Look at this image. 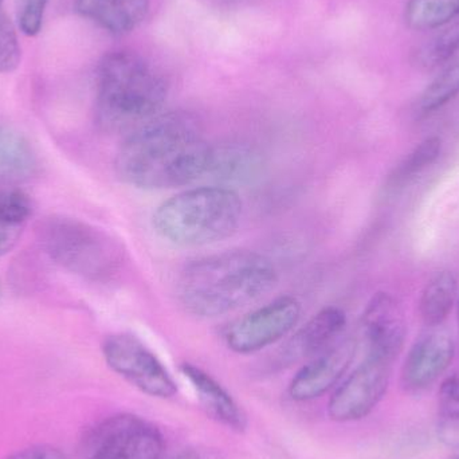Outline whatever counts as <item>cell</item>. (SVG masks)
<instances>
[{"instance_id": "13", "label": "cell", "mask_w": 459, "mask_h": 459, "mask_svg": "<svg viewBox=\"0 0 459 459\" xmlns=\"http://www.w3.org/2000/svg\"><path fill=\"white\" fill-rule=\"evenodd\" d=\"M347 326L344 310L326 307L313 316L286 344L282 360L286 363L316 358L337 342Z\"/></svg>"}, {"instance_id": "19", "label": "cell", "mask_w": 459, "mask_h": 459, "mask_svg": "<svg viewBox=\"0 0 459 459\" xmlns=\"http://www.w3.org/2000/svg\"><path fill=\"white\" fill-rule=\"evenodd\" d=\"M442 152V139L430 136L415 145L388 175L385 190L390 193L403 190L417 180L426 169H430Z\"/></svg>"}, {"instance_id": "7", "label": "cell", "mask_w": 459, "mask_h": 459, "mask_svg": "<svg viewBox=\"0 0 459 459\" xmlns=\"http://www.w3.org/2000/svg\"><path fill=\"white\" fill-rule=\"evenodd\" d=\"M102 355L112 371L142 393L160 399L172 398L178 393L177 383L163 363L134 334L107 337L102 344Z\"/></svg>"}, {"instance_id": "30", "label": "cell", "mask_w": 459, "mask_h": 459, "mask_svg": "<svg viewBox=\"0 0 459 459\" xmlns=\"http://www.w3.org/2000/svg\"><path fill=\"white\" fill-rule=\"evenodd\" d=\"M171 459H212L204 453L198 452V450H188V452L182 453L177 457Z\"/></svg>"}, {"instance_id": "16", "label": "cell", "mask_w": 459, "mask_h": 459, "mask_svg": "<svg viewBox=\"0 0 459 459\" xmlns=\"http://www.w3.org/2000/svg\"><path fill=\"white\" fill-rule=\"evenodd\" d=\"M264 160L261 153L247 144L230 143L212 147L209 172L222 182L245 183L258 177Z\"/></svg>"}, {"instance_id": "11", "label": "cell", "mask_w": 459, "mask_h": 459, "mask_svg": "<svg viewBox=\"0 0 459 459\" xmlns=\"http://www.w3.org/2000/svg\"><path fill=\"white\" fill-rule=\"evenodd\" d=\"M352 339L340 340L313 358L291 380L289 394L297 402L313 401L334 387L355 358Z\"/></svg>"}, {"instance_id": "12", "label": "cell", "mask_w": 459, "mask_h": 459, "mask_svg": "<svg viewBox=\"0 0 459 459\" xmlns=\"http://www.w3.org/2000/svg\"><path fill=\"white\" fill-rule=\"evenodd\" d=\"M455 345L444 331L422 334L412 345L402 369V383L412 393L433 385L449 368L455 359Z\"/></svg>"}, {"instance_id": "15", "label": "cell", "mask_w": 459, "mask_h": 459, "mask_svg": "<svg viewBox=\"0 0 459 459\" xmlns=\"http://www.w3.org/2000/svg\"><path fill=\"white\" fill-rule=\"evenodd\" d=\"M180 371L195 388L198 398L210 415L232 430H245L247 420L242 409L214 377L190 363L182 364Z\"/></svg>"}, {"instance_id": "25", "label": "cell", "mask_w": 459, "mask_h": 459, "mask_svg": "<svg viewBox=\"0 0 459 459\" xmlns=\"http://www.w3.org/2000/svg\"><path fill=\"white\" fill-rule=\"evenodd\" d=\"M48 0H15L16 21L27 37L39 34Z\"/></svg>"}, {"instance_id": "2", "label": "cell", "mask_w": 459, "mask_h": 459, "mask_svg": "<svg viewBox=\"0 0 459 459\" xmlns=\"http://www.w3.org/2000/svg\"><path fill=\"white\" fill-rule=\"evenodd\" d=\"M277 281V270L267 256L238 248L186 264L178 280V297L191 315L212 318L255 301Z\"/></svg>"}, {"instance_id": "34", "label": "cell", "mask_w": 459, "mask_h": 459, "mask_svg": "<svg viewBox=\"0 0 459 459\" xmlns=\"http://www.w3.org/2000/svg\"><path fill=\"white\" fill-rule=\"evenodd\" d=\"M3 0H0V5H2Z\"/></svg>"}, {"instance_id": "28", "label": "cell", "mask_w": 459, "mask_h": 459, "mask_svg": "<svg viewBox=\"0 0 459 459\" xmlns=\"http://www.w3.org/2000/svg\"><path fill=\"white\" fill-rule=\"evenodd\" d=\"M438 438L449 447H459V418H442L438 425Z\"/></svg>"}, {"instance_id": "22", "label": "cell", "mask_w": 459, "mask_h": 459, "mask_svg": "<svg viewBox=\"0 0 459 459\" xmlns=\"http://www.w3.org/2000/svg\"><path fill=\"white\" fill-rule=\"evenodd\" d=\"M458 50L459 18L438 29V32L418 51L417 62L426 69H436L449 64Z\"/></svg>"}, {"instance_id": "18", "label": "cell", "mask_w": 459, "mask_h": 459, "mask_svg": "<svg viewBox=\"0 0 459 459\" xmlns=\"http://www.w3.org/2000/svg\"><path fill=\"white\" fill-rule=\"evenodd\" d=\"M457 277L449 270L437 273L423 289L420 313L429 328L441 325L452 312L457 299Z\"/></svg>"}, {"instance_id": "32", "label": "cell", "mask_w": 459, "mask_h": 459, "mask_svg": "<svg viewBox=\"0 0 459 459\" xmlns=\"http://www.w3.org/2000/svg\"><path fill=\"white\" fill-rule=\"evenodd\" d=\"M458 328H459V301H458Z\"/></svg>"}, {"instance_id": "31", "label": "cell", "mask_w": 459, "mask_h": 459, "mask_svg": "<svg viewBox=\"0 0 459 459\" xmlns=\"http://www.w3.org/2000/svg\"><path fill=\"white\" fill-rule=\"evenodd\" d=\"M3 288H2V281H0V299H2Z\"/></svg>"}, {"instance_id": "1", "label": "cell", "mask_w": 459, "mask_h": 459, "mask_svg": "<svg viewBox=\"0 0 459 459\" xmlns=\"http://www.w3.org/2000/svg\"><path fill=\"white\" fill-rule=\"evenodd\" d=\"M212 145L201 121L185 110L163 113L132 131L116 156L126 185L166 190L195 182L209 172Z\"/></svg>"}, {"instance_id": "14", "label": "cell", "mask_w": 459, "mask_h": 459, "mask_svg": "<svg viewBox=\"0 0 459 459\" xmlns=\"http://www.w3.org/2000/svg\"><path fill=\"white\" fill-rule=\"evenodd\" d=\"M75 7L108 32L126 34L144 21L150 0H75Z\"/></svg>"}, {"instance_id": "6", "label": "cell", "mask_w": 459, "mask_h": 459, "mask_svg": "<svg viewBox=\"0 0 459 459\" xmlns=\"http://www.w3.org/2000/svg\"><path fill=\"white\" fill-rule=\"evenodd\" d=\"M164 441L160 431L134 415H116L89 434L86 459H160Z\"/></svg>"}, {"instance_id": "33", "label": "cell", "mask_w": 459, "mask_h": 459, "mask_svg": "<svg viewBox=\"0 0 459 459\" xmlns=\"http://www.w3.org/2000/svg\"><path fill=\"white\" fill-rule=\"evenodd\" d=\"M450 459H459V455H455V457H453V458H450Z\"/></svg>"}, {"instance_id": "23", "label": "cell", "mask_w": 459, "mask_h": 459, "mask_svg": "<svg viewBox=\"0 0 459 459\" xmlns=\"http://www.w3.org/2000/svg\"><path fill=\"white\" fill-rule=\"evenodd\" d=\"M0 186V214L8 220L26 226L32 214V204L30 196L21 188L13 186Z\"/></svg>"}, {"instance_id": "17", "label": "cell", "mask_w": 459, "mask_h": 459, "mask_svg": "<svg viewBox=\"0 0 459 459\" xmlns=\"http://www.w3.org/2000/svg\"><path fill=\"white\" fill-rule=\"evenodd\" d=\"M37 169V155L29 140L0 121V182H23L34 177Z\"/></svg>"}, {"instance_id": "4", "label": "cell", "mask_w": 459, "mask_h": 459, "mask_svg": "<svg viewBox=\"0 0 459 459\" xmlns=\"http://www.w3.org/2000/svg\"><path fill=\"white\" fill-rule=\"evenodd\" d=\"M243 204L228 187H198L167 199L152 215L159 237L172 245L196 247L231 237L239 228Z\"/></svg>"}, {"instance_id": "9", "label": "cell", "mask_w": 459, "mask_h": 459, "mask_svg": "<svg viewBox=\"0 0 459 459\" xmlns=\"http://www.w3.org/2000/svg\"><path fill=\"white\" fill-rule=\"evenodd\" d=\"M391 367V361L367 356L366 360L334 391L328 406L331 420L353 422L371 414L390 385Z\"/></svg>"}, {"instance_id": "24", "label": "cell", "mask_w": 459, "mask_h": 459, "mask_svg": "<svg viewBox=\"0 0 459 459\" xmlns=\"http://www.w3.org/2000/svg\"><path fill=\"white\" fill-rule=\"evenodd\" d=\"M22 50L13 22L0 15V73L10 74L21 65Z\"/></svg>"}, {"instance_id": "21", "label": "cell", "mask_w": 459, "mask_h": 459, "mask_svg": "<svg viewBox=\"0 0 459 459\" xmlns=\"http://www.w3.org/2000/svg\"><path fill=\"white\" fill-rule=\"evenodd\" d=\"M459 94V61L445 65L418 100V112L430 115L449 104Z\"/></svg>"}, {"instance_id": "20", "label": "cell", "mask_w": 459, "mask_h": 459, "mask_svg": "<svg viewBox=\"0 0 459 459\" xmlns=\"http://www.w3.org/2000/svg\"><path fill=\"white\" fill-rule=\"evenodd\" d=\"M459 18V0H407L404 21L417 31H434Z\"/></svg>"}, {"instance_id": "10", "label": "cell", "mask_w": 459, "mask_h": 459, "mask_svg": "<svg viewBox=\"0 0 459 459\" xmlns=\"http://www.w3.org/2000/svg\"><path fill=\"white\" fill-rule=\"evenodd\" d=\"M364 336L368 355L394 363L406 342L407 324L403 309L391 294L379 291L364 309Z\"/></svg>"}, {"instance_id": "27", "label": "cell", "mask_w": 459, "mask_h": 459, "mask_svg": "<svg viewBox=\"0 0 459 459\" xmlns=\"http://www.w3.org/2000/svg\"><path fill=\"white\" fill-rule=\"evenodd\" d=\"M23 229L24 225H19L0 214V256L5 255L15 248L23 234Z\"/></svg>"}, {"instance_id": "5", "label": "cell", "mask_w": 459, "mask_h": 459, "mask_svg": "<svg viewBox=\"0 0 459 459\" xmlns=\"http://www.w3.org/2000/svg\"><path fill=\"white\" fill-rule=\"evenodd\" d=\"M37 234L43 250L56 264L85 280L107 282L126 261L115 238L74 218H46L38 225Z\"/></svg>"}, {"instance_id": "3", "label": "cell", "mask_w": 459, "mask_h": 459, "mask_svg": "<svg viewBox=\"0 0 459 459\" xmlns=\"http://www.w3.org/2000/svg\"><path fill=\"white\" fill-rule=\"evenodd\" d=\"M169 86L163 74L132 51H115L97 70V123L108 132L134 131L160 115Z\"/></svg>"}, {"instance_id": "26", "label": "cell", "mask_w": 459, "mask_h": 459, "mask_svg": "<svg viewBox=\"0 0 459 459\" xmlns=\"http://www.w3.org/2000/svg\"><path fill=\"white\" fill-rule=\"evenodd\" d=\"M438 407L442 418H459V374L446 377L442 383Z\"/></svg>"}, {"instance_id": "8", "label": "cell", "mask_w": 459, "mask_h": 459, "mask_svg": "<svg viewBox=\"0 0 459 459\" xmlns=\"http://www.w3.org/2000/svg\"><path fill=\"white\" fill-rule=\"evenodd\" d=\"M301 302L296 297H277L229 324L223 333L226 345L242 355L258 352L293 331L301 318Z\"/></svg>"}, {"instance_id": "29", "label": "cell", "mask_w": 459, "mask_h": 459, "mask_svg": "<svg viewBox=\"0 0 459 459\" xmlns=\"http://www.w3.org/2000/svg\"><path fill=\"white\" fill-rule=\"evenodd\" d=\"M8 459H67V457L56 447L32 446L15 453Z\"/></svg>"}]
</instances>
